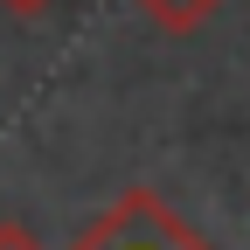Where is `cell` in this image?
I'll return each instance as SVG.
<instances>
[{"label": "cell", "instance_id": "277c9868", "mask_svg": "<svg viewBox=\"0 0 250 250\" xmlns=\"http://www.w3.org/2000/svg\"><path fill=\"white\" fill-rule=\"evenodd\" d=\"M0 7H7V14H49L56 0H0Z\"/></svg>", "mask_w": 250, "mask_h": 250}, {"label": "cell", "instance_id": "7a4b0ae2", "mask_svg": "<svg viewBox=\"0 0 250 250\" xmlns=\"http://www.w3.org/2000/svg\"><path fill=\"white\" fill-rule=\"evenodd\" d=\"M132 7L160 28V35H195L202 21H215V7H223V0H132Z\"/></svg>", "mask_w": 250, "mask_h": 250}, {"label": "cell", "instance_id": "6da1fadb", "mask_svg": "<svg viewBox=\"0 0 250 250\" xmlns=\"http://www.w3.org/2000/svg\"><path fill=\"white\" fill-rule=\"evenodd\" d=\"M70 250H215V243L202 229H188L153 188H125Z\"/></svg>", "mask_w": 250, "mask_h": 250}, {"label": "cell", "instance_id": "3957f363", "mask_svg": "<svg viewBox=\"0 0 250 250\" xmlns=\"http://www.w3.org/2000/svg\"><path fill=\"white\" fill-rule=\"evenodd\" d=\"M0 250H42V243H35V236H28L21 223H0Z\"/></svg>", "mask_w": 250, "mask_h": 250}]
</instances>
